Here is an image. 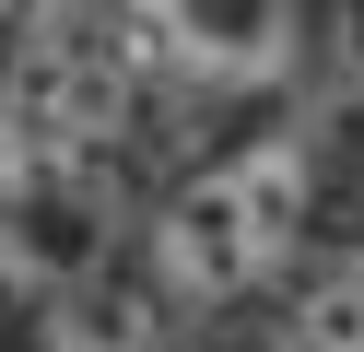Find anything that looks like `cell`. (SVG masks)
Instances as JSON below:
<instances>
[{
  "label": "cell",
  "instance_id": "1",
  "mask_svg": "<svg viewBox=\"0 0 364 352\" xmlns=\"http://www.w3.org/2000/svg\"><path fill=\"white\" fill-rule=\"evenodd\" d=\"M294 235H306V141H247L153 211V294L188 317L247 305L294 258Z\"/></svg>",
  "mask_w": 364,
  "mask_h": 352
},
{
  "label": "cell",
  "instance_id": "2",
  "mask_svg": "<svg viewBox=\"0 0 364 352\" xmlns=\"http://www.w3.org/2000/svg\"><path fill=\"white\" fill-rule=\"evenodd\" d=\"M141 106V23L106 0H48L24 47H12V94H0V153H71L95 164Z\"/></svg>",
  "mask_w": 364,
  "mask_h": 352
},
{
  "label": "cell",
  "instance_id": "3",
  "mask_svg": "<svg viewBox=\"0 0 364 352\" xmlns=\"http://www.w3.org/2000/svg\"><path fill=\"white\" fill-rule=\"evenodd\" d=\"M118 258V200L71 153H0V270L24 294H71Z\"/></svg>",
  "mask_w": 364,
  "mask_h": 352
},
{
  "label": "cell",
  "instance_id": "4",
  "mask_svg": "<svg viewBox=\"0 0 364 352\" xmlns=\"http://www.w3.org/2000/svg\"><path fill=\"white\" fill-rule=\"evenodd\" d=\"M153 59H176L188 82H223V94H259L294 70L306 47V0H129Z\"/></svg>",
  "mask_w": 364,
  "mask_h": 352
},
{
  "label": "cell",
  "instance_id": "5",
  "mask_svg": "<svg viewBox=\"0 0 364 352\" xmlns=\"http://www.w3.org/2000/svg\"><path fill=\"white\" fill-rule=\"evenodd\" d=\"M270 352H364V270L353 282H317V294L270 329Z\"/></svg>",
  "mask_w": 364,
  "mask_h": 352
},
{
  "label": "cell",
  "instance_id": "6",
  "mask_svg": "<svg viewBox=\"0 0 364 352\" xmlns=\"http://www.w3.org/2000/svg\"><path fill=\"white\" fill-rule=\"evenodd\" d=\"M36 352H153V317H129V305H71Z\"/></svg>",
  "mask_w": 364,
  "mask_h": 352
},
{
  "label": "cell",
  "instance_id": "7",
  "mask_svg": "<svg viewBox=\"0 0 364 352\" xmlns=\"http://www.w3.org/2000/svg\"><path fill=\"white\" fill-rule=\"evenodd\" d=\"M12 47H24V0H0V59H12Z\"/></svg>",
  "mask_w": 364,
  "mask_h": 352
}]
</instances>
